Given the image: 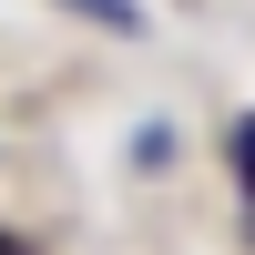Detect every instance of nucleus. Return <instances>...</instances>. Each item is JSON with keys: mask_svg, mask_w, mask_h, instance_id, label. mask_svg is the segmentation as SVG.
Listing matches in <instances>:
<instances>
[{"mask_svg": "<svg viewBox=\"0 0 255 255\" xmlns=\"http://www.w3.org/2000/svg\"><path fill=\"white\" fill-rule=\"evenodd\" d=\"M82 20H102V31H123V41H143V0H72Z\"/></svg>", "mask_w": 255, "mask_h": 255, "instance_id": "1", "label": "nucleus"}]
</instances>
